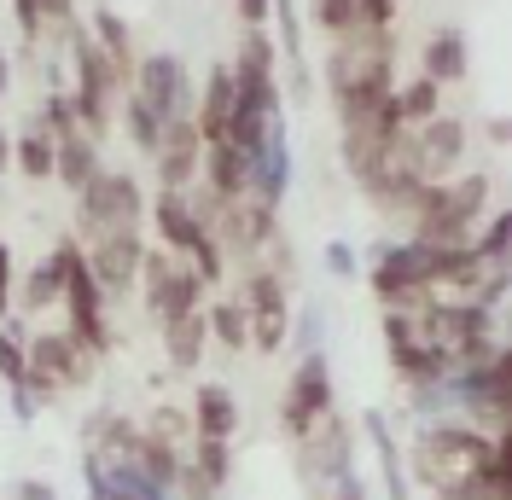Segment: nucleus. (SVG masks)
I'll return each mask as SVG.
<instances>
[{"label":"nucleus","instance_id":"f257e3e1","mask_svg":"<svg viewBox=\"0 0 512 500\" xmlns=\"http://www.w3.org/2000/svg\"><path fill=\"white\" fill-rule=\"evenodd\" d=\"M408 471L431 500H512V431L489 437L483 425L425 419Z\"/></svg>","mask_w":512,"mask_h":500},{"label":"nucleus","instance_id":"f03ea898","mask_svg":"<svg viewBox=\"0 0 512 500\" xmlns=\"http://www.w3.org/2000/svg\"><path fill=\"white\" fill-rule=\"evenodd\" d=\"M326 88H332V111H361L379 105L396 88V35L390 30H350L332 41L326 59Z\"/></svg>","mask_w":512,"mask_h":500},{"label":"nucleus","instance_id":"7ed1b4c3","mask_svg":"<svg viewBox=\"0 0 512 500\" xmlns=\"http://www.w3.org/2000/svg\"><path fill=\"white\" fill-rule=\"evenodd\" d=\"M489 192L495 181L489 175H448V181H425L419 187V204L408 210V239H425V245H466L478 233L483 210H489Z\"/></svg>","mask_w":512,"mask_h":500},{"label":"nucleus","instance_id":"20e7f679","mask_svg":"<svg viewBox=\"0 0 512 500\" xmlns=\"http://www.w3.org/2000/svg\"><path fill=\"white\" fill-rule=\"evenodd\" d=\"M70 105H76V117H82V128L94 134V140H105V128H111V117H117V99L128 94L123 70L105 59L94 47V35L88 30H70Z\"/></svg>","mask_w":512,"mask_h":500},{"label":"nucleus","instance_id":"39448f33","mask_svg":"<svg viewBox=\"0 0 512 500\" xmlns=\"http://www.w3.org/2000/svg\"><path fill=\"white\" fill-rule=\"evenodd\" d=\"M448 245H425V239H384L373 245V268H367V285L384 309H414L425 303V291L443 268Z\"/></svg>","mask_w":512,"mask_h":500},{"label":"nucleus","instance_id":"423d86ee","mask_svg":"<svg viewBox=\"0 0 512 500\" xmlns=\"http://www.w3.org/2000/svg\"><path fill=\"white\" fill-rule=\"evenodd\" d=\"M152 233H158V245L175 250L204 285H216L227 274V256H222V245H216V233L192 216V204L181 192H158V198H152Z\"/></svg>","mask_w":512,"mask_h":500},{"label":"nucleus","instance_id":"0eeeda50","mask_svg":"<svg viewBox=\"0 0 512 500\" xmlns=\"http://www.w3.org/2000/svg\"><path fill=\"white\" fill-rule=\"evenodd\" d=\"M140 221H146V187L123 169H99L94 181L76 192V227H82L76 245H88L111 227H140Z\"/></svg>","mask_w":512,"mask_h":500},{"label":"nucleus","instance_id":"6e6552de","mask_svg":"<svg viewBox=\"0 0 512 500\" xmlns=\"http://www.w3.org/2000/svg\"><path fill=\"white\" fill-rule=\"evenodd\" d=\"M24 349H30L24 390H30L35 402H53V396H64V390H82V384L94 378V361H99V355H88L70 332H41V338H24Z\"/></svg>","mask_w":512,"mask_h":500},{"label":"nucleus","instance_id":"1a4fd4ad","mask_svg":"<svg viewBox=\"0 0 512 500\" xmlns=\"http://www.w3.org/2000/svg\"><path fill=\"white\" fill-rule=\"evenodd\" d=\"M466 146H472V128L460 117H448V111H437L431 123H419V128H402V140H396L408 175H419V181H448L466 163Z\"/></svg>","mask_w":512,"mask_h":500},{"label":"nucleus","instance_id":"9d476101","mask_svg":"<svg viewBox=\"0 0 512 500\" xmlns=\"http://www.w3.org/2000/svg\"><path fill=\"white\" fill-rule=\"evenodd\" d=\"M210 233H216L227 262H262L274 250V239H280V210L256 204L251 192H245V198H227L222 210L210 216Z\"/></svg>","mask_w":512,"mask_h":500},{"label":"nucleus","instance_id":"9b49d317","mask_svg":"<svg viewBox=\"0 0 512 500\" xmlns=\"http://www.w3.org/2000/svg\"><path fill=\"white\" fill-rule=\"evenodd\" d=\"M128 94H140L163 123H181V117H192L198 88H192L181 53H140L134 59V76H128Z\"/></svg>","mask_w":512,"mask_h":500},{"label":"nucleus","instance_id":"f8f14e48","mask_svg":"<svg viewBox=\"0 0 512 500\" xmlns=\"http://www.w3.org/2000/svg\"><path fill=\"white\" fill-rule=\"evenodd\" d=\"M140 280H146V309L158 314V320H175V314H187V309H204V291H210V285L198 280L175 250H163V245L140 256Z\"/></svg>","mask_w":512,"mask_h":500},{"label":"nucleus","instance_id":"ddd939ff","mask_svg":"<svg viewBox=\"0 0 512 500\" xmlns=\"http://www.w3.org/2000/svg\"><path fill=\"white\" fill-rule=\"evenodd\" d=\"M140 256H146V233L140 227H111V233L82 245V262H88V274L99 280L105 297H123V291L140 285Z\"/></svg>","mask_w":512,"mask_h":500},{"label":"nucleus","instance_id":"4468645a","mask_svg":"<svg viewBox=\"0 0 512 500\" xmlns=\"http://www.w3.org/2000/svg\"><path fill=\"white\" fill-rule=\"evenodd\" d=\"M332 413V361L309 349L303 361H297V373L286 378V402H280V425H286V437L297 442L315 419Z\"/></svg>","mask_w":512,"mask_h":500},{"label":"nucleus","instance_id":"2eb2a0df","mask_svg":"<svg viewBox=\"0 0 512 500\" xmlns=\"http://www.w3.org/2000/svg\"><path fill=\"white\" fill-rule=\"evenodd\" d=\"M59 309H64V332L88 349V355H105V349H111V332H105V291H99V280L88 274L82 256L70 262V280H64Z\"/></svg>","mask_w":512,"mask_h":500},{"label":"nucleus","instance_id":"dca6fc26","mask_svg":"<svg viewBox=\"0 0 512 500\" xmlns=\"http://www.w3.org/2000/svg\"><path fill=\"white\" fill-rule=\"evenodd\" d=\"M198 163H204V134L192 128V117L163 123V140H158V152H152L158 192H187L198 181Z\"/></svg>","mask_w":512,"mask_h":500},{"label":"nucleus","instance_id":"f3484780","mask_svg":"<svg viewBox=\"0 0 512 500\" xmlns=\"http://www.w3.org/2000/svg\"><path fill=\"white\" fill-rule=\"evenodd\" d=\"M297 466L309 471V477H332V483H344L350 477V425L338 419V413H326L315 419L303 437H297Z\"/></svg>","mask_w":512,"mask_h":500},{"label":"nucleus","instance_id":"a211bd4d","mask_svg":"<svg viewBox=\"0 0 512 500\" xmlns=\"http://www.w3.org/2000/svg\"><path fill=\"white\" fill-rule=\"evenodd\" d=\"M245 192H251L256 204H268V210H280V204H286V192H291V134H286V117L268 128V140L256 146Z\"/></svg>","mask_w":512,"mask_h":500},{"label":"nucleus","instance_id":"6ab92c4d","mask_svg":"<svg viewBox=\"0 0 512 500\" xmlns=\"http://www.w3.org/2000/svg\"><path fill=\"white\" fill-rule=\"evenodd\" d=\"M76 256H82V245H76V239H59V245L30 268L24 291H12V303H18L24 314H47L64 297V280H70V262H76Z\"/></svg>","mask_w":512,"mask_h":500},{"label":"nucleus","instance_id":"aec40b11","mask_svg":"<svg viewBox=\"0 0 512 500\" xmlns=\"http://www.w3.org/2000/svg\"><path fill=\"white\" fill-rule=\"evenodd\" d=\"M88 495L94 500H175V489L152 483L146 471H134V466H117V460L88 454Z\"/></svg>","mask_w":512,"mask_h":500},{"label":"nucleus","instance_id":"412c9836","mask_svg":"<svg viewBox=\"0 0 512 500\" xmlns=\"http://www.w3.org/2000/svg\"><path fill=\"white\" fill-rule=\"evenodd\" d=\"M419 76L425 82H437V88H454V82H466L472 76V47H466V35L460 30H437L425 41V53H419Z\"/></svg>","mask_w":512,"mask_h":500},{"label":"nucleus","instance_id":"4be33fe9","mask_svg":"<svg viewBox=\"0 0 512 500\" xmlns=\"http://www.w3.org/2000/svg\"><path fill=\"white\" fill-rule=\"evenodd\" d=\"M163 326V355H169V367L175 373H198V361H204V349H210V320L204 309H187L175 314V320H158Z\"/></svg>","mask_w":512,"mask_h":500},{"label":"nucleus","instance_id":"5701e85b","mask_svg":"<svg viewBox=\"0 0 512 500\" xmlns=\"http://www.w3.org/2000/svg\"><path fill=\"white\" fill-rule=\"evenodd\" d=\"M99 169H105V163H99V140L88 134V128H76V134L53 140V181H59L64 192H82Z\"/></svg>","mask_w":512,"mask_h":500},{"label":"nucleus","instance_id":"b1692460","mask_svg":"<svg viewBox=\"0 0 512 500\" xmlns=\"http://www.w3.org/2000/svg\"><path fill=\"white\" fill-rule=\"evenodd\" d=\"M239 431V402L227 384H198L192 390V437H216V442H233Z\"/></svg>","mask_w":512,"mask_h":500},{"label":"nucleus","instance_id":"393cba45","mask_svg":"<svg viewBox=\"0 0 512 500\" xmlns=\"http://www.w3.org/2000/svg\"><path fill=\"white\" fill-rule=\"evenodd\" d=\"M227 117H233V76H227V64H216L210 82L192 99V128L204 140H227Z\"/></svg>","mask_w":512,"mask_h":500},{"label":"nucleus","instance_id":"a878e982","mask_svg":"<svg viewBox=\"0 0 512 500\" xmlns=\"http://www.w3.org/2000/svg\"><path fill=\"white\" fill-rule=\"evenodd\" d=\"M198 181L216 192V198H245V181H251V169H245V157L233 152L227 140H204V163H198Z\"/></svg>","mask_w":512,"mask_h":500},{"label":"nucleus","instance_id":"bb28decb","mask_svg":"<svg viewBox=\"0 0 512 500\" xmlns=\"http://www.w3.org/2000/svg\"><path fill=\"white\" fill-rule=\"evenodd\" d=\"M88 35H94V47L123 70V82H128V76H134V59H140V41L128 30V18H117L111 6H94V12H88Z\"/></svg>","mask_w":512,"mask_h":500},{"label":"nucleus","instance_id":"cd10ccee","mask_svg":"<svg viewBox=\"0 0 512 500\" xmlns=\"http://www.w3.org/2000/svg\"><path fill=\"white\" fill-rule=\"evenodd\" d=\"M390 111H396V128L431 123V117L443 111V88H437V82H425V76H414V82H396V88H390Z\"/></svg>","mask_w":512,"mask_h":500},{"label":"nucleus","instance_id":"c85d7f7f","mask_svg":"<svg viewBox=\"0 0 512 500\" xmlns=\"http://www.w3.org/2000/svg\"><path fill=\"white\" fill-rule=\"evenodd\" d=\"M204 320H210V344H222V349H251V314H245V303L239 297H222V303H210L204 309Z\"/></svg>","mask_w":512,"mask_h":500},{"label":"nucleus","instance_id":"c756f323","mask_svg":"<svg viewBox=\"0 0 512 500\" xmlns=\"http://www.w3.org/2000/svg\"><path fill=\"white\" fill-rule=\"evenodd\" d=\"M12 169H18L24 181H53V140H47L35 123L12 140Z\"/></svg>","mask_w":512,"mask_h":500},{"label":"nucleus","instance_id":"7c9ffc66","mask_svg":"<svg viewBox=\"0 0 512 500\" xmlns=\"http://www.w3.org/2000/svg\"><path fill=\"white\" fill-rule=\"evenodd\" d=\"M117 111H123V128H128V140H134V152H158V140H163V117L146 105L140 94H123L117 99Z\"/></svg>","mask_w":512,"mask_h":500},{"label":"nucleus","instance_id":"2f4dec72","mask_svg":"<svg viewBox=\"0 0 512 500\" xmlns=\"http://www.w3.org/2000/svg\"><path fill=\"white\" fill-rule=\"evenodd\" d=\"M367 437H373V448H379V471H384V489H390V500H414V495H408V477H402V454H396L390 425H384L379 413H367Z\"/></svg>","mask_w":512,"mask_h":500},{"label":"nucleus","instance_id":"473e14b6","mask_svg":"<svg viewBox=\"0 0 512 500\" xmlns=\"http://www.w3.org/2000/svg\"><path fill=\"white\" fill-rule=\"evenodd\" d=\"M268 24H274V47H280V59H286L291 70H303V18H297V6H291V0H274Z\"/></svg>","mask_w":512,"mask_h":500},{"label":"nucleus","instance_id":"72a5a7b5","mask_svg":"<svg viewBox=\"0 0 512 500\" xmlns=\"http://www.w3.org/2000/svg\"><path fill=\"white\" fill-rule=\"evenodd\" d=\"M466 245H472V256H478L483 268H507V250H512V221L501 216V210H495V216H489V227H483V233H472Z\"/></svg>","mask_w":512,"mask_h":500},{"label":"nucleus","instance_id":"f704fd0d","mask_svg":"<svg viewBox=\"0 0 512 500\" xmlns=\"http://www.w3.org/2000/svg\"><path fill=\"white\" fill-rule=\"evenodd\" d=\"M35 128H41L47 140H64V134H76V128H82V117H76V105H70L64 88H47L41 111H35Z\"/></svg>","mask_w":512,"mask_h":500},{"label":"nucleus","instance_id":"c9c22d12","mask_svg":"<svg viewBox=\"0 0 512 500\" xmlns=\"http://www.w3.org/2000/svg\"><path fill=\"white\" fill-rule=\"evenodd\" d=\"M286 338H291V303H280V309H256V314H251V349L274 355V349H286Z\"/></svg>","mask_w":512,"mask_h":500},{"label":"nucleus","instance_id":"e433bc0d","mask_svg":"<svg viewBox=\"0 0 512 500\" xmlns=\"http://www.w3.org/2000/svg\"><path fill=\"white\" fill-rule=\"evenodd\" d=\"M187 460L204 471L216 489H222L227 477H233V454H227V442H216V437H192V442H187Z\"/></svg>","mask_w":512,"mask_h":500},{"label":"nucleus","instance_id":"4c0bfd02","mask_svg":"<svg viewBox=\"0 0 512 500\" xmlns=\"http://www.w3.org/2000/svg\"><path fill=\"white\" fill-rule=\"evenodd\" d=\"M24 373H30V349H24V332L0 320V378H6V390H18V384H24Z\"/></svg>","mask_w":512,"mask_h":500},{"label":"nucleus","instance_id":"58836bf2","mask_svg":"<svg viewBox=\"0 0 512 500\" xmlns=\"http://www.w3.org/2000/svg\"><path fill=\"white\" fill-rule=\"evenodd\" d=\"M309 18H315V30H326L332 41H338V35H350V30H361L355 0H315V6H309Z\"/></svg>","mask_w":512,"mask_h":500},{"label":"nucleus","instance_id":"ea45409f","mask_svg":"<svg viewBox=\"0 0 512 500\" xmlns=\"http://www.w3.org/2000/svg\"><path fill=\"white\" fill-rule=\"evenodd\" d=\"M146 437L169 442V448H187L192 442V413H181V407H158V413L146 419Z\"/></svg>","mask_w":512,"mask_h":500},{"label":"nucleus","instance_id":"a19ab883","mask_svg":"<svg viewBox=\"0 0 512 500\" xmlns=\"http://www.w3.org/2000/svg\"><path fill=\"white\" fill-rule=\"evenodd\" d=\"M175 489H181L187 500H216V495H222V489H216V483H210L204 471L192 466L187 454H181V471H175Z\"/></svg>","mask_w":512,"mask_h":500},{"label":"nucleus","instance_id":"79ce46f5","mask_svg":"<svg viewBox=\"0 0 512 500\" xmlns=\"http://www.w3.org/2000/svg\"><path fill=\"white\" fill-rule=\"evenodd\" d=\"M396 6H402V0H355L361 30H390V24H396Z\"/></svg>","mask_w":512,"mask_h":500},{"label":"nucleus","instance_id":"37998d69","mask_svg":"<svg viewBox=\"0 0 512 500\" xmlns=\"http://www.w3.org/2000/svg\"><path fill=\"white\" fill-rule=\"evenodd\" d=\"M12 18H18L24 41H41V35H47V18H41V6H35V0H12Z\"/></svg>","mask_w":512,"mask_h":500},{"label":"nucleus","instance_id":"c03bdc74","mask_svg":"<svg viewBox=\"0 0 512 500\" xmlns=\"http://www.w3.org/2000/svg\"><path fill=\"white\" fill-rule=\"evenodd\" d=\"M12 291H18V268H12V245L0 239V320L12 309Z\"/></svg>","mask_w":512,"mask_h":500},{"label":"nucleus","instance_id":"a18cd8bd","mask_svg":"<svg viewBox=\"0 0 512 500\" xmlns=\"http://www.w3.org/2000/svg\"><path fill=\"white\" fill-rule=\"evenodd\" d=\"M35 6H41L47 30H70V24H76V0H35Z\"/></svg>","mask_w":512,"mask_h":500},{"label":"nucleus","instance_id":"49530a36","mask_svg":"<svg viewBox=\"0 0 512 500\" xmlns=\"http://www.w3.org/2000/svg\"><path fill=\"white\" fill-rule=\"evenodd\" d=\"M233 6H239L245 30H268V12H274V0H233Z\"/></svg>","mask_w":512,"mask_h":500},{"label":"nucleus","instance_id":"de8ad7c7","mask_svg":"<svg viewBox=\"0 0 512 500\" xmlns=\"http://www.w3.org/2000/svg\"><path fill=\"white\" fill-rule=\"evenodd\" d=\"M326 268H332L338 280H350V274H355V250H350V245H338V239H332V245H326Z\"/></svg>","mask_w":512,"mask_h":500},{"label":"nucleus","instance_id":"09e8293b","mask_svg":"<svg viewBox=\"0 0 512 500\" xmlns=\"http://www.w3.org/2000/svg\"><path fill=\"white\" fill-rule=\"evenodd\" d=\"M291 338H297V344H303V355H309V349L320 344V314H315V309H303V320L291 326Z\"/></svg>","mask_w":512,"mask_h":500},{"label":"nucleus","instance_id":"8fccbe9b","mask_svg":"<svg viewBox=\"0 0 512 500\" xmlns=\"http://www.w3.org/2000/svg\"><path fill=\"white\" fill-rule=\"evenodd\" d=\"M18 500H59L47 483H18Z\"/></svg>","mask_w":512,"mask_h":500},{"label":"nucleus","instance_id":"3c124183","mask_svg":"<svg viewBox=\"0 0 512 500\" xmlns=\"http://www.w3.org/2000/svg\"><path fill=\"white\" fill-rule=\"evenodd\" d=\"M6 88H12V59H6V47H0V105H6Z\"/></svg>","mask_w":512,"mask_h":500},{"label":"nucleus","instance_id":"603ef678","mask_svg":"<svg viewBox=\"0 0 512 500\" xmlns=\"http://www.w3.org/2000/svg\"><path fill=\"white\" fill-rule=\"evenodd\" d=\"M6 169H12V134L0 128V175H6Z\"/></svg>","mask_w":512,"mask_h":500},{"label":"nucleus","instance_id":"864d4df0","mask_svg":"<svg viewBox=\"0 0 512 500\" xmlns=\"http://www.w3.org/2000/svg\"><path fill=\"white\" fill-rule=\"evenodd\" d=\"M338 500H361V489H355L350 477H344V495H338Z\"/></svg>","mask_w":512,"mask_h":500}]
</instances>
